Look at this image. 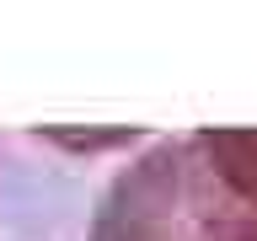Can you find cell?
Listing matches in <instances>:
<instances>
[{
  "mask_svg": "<svg viewBox=\"0 0 257 241\" xmlns=\"http://www.w3.org/2000/svg\"><path fill=\"white\" fill-rule=\"evenodd\" d=\"M96 241H257V209L230 198L220 134L161 145L112 188Z\"/></svg>",
  "mask_w": 257,
  "mask_h": 241,
  "instance_id": "1",
  "label": "cell"
}]
</instances>
